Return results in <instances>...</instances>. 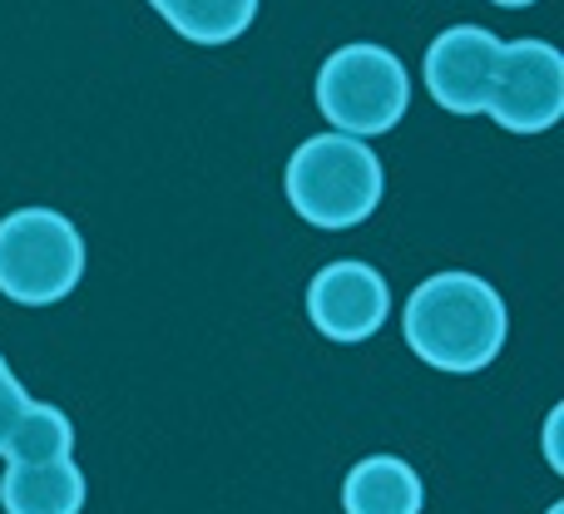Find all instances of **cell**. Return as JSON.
<instances>
[{
	"label": "cell",
	"mask_w": 564,
	"mask_h": 514,
	"mask_svg": "<svg viewBox=\"0 0 564 514\" xmlns=\"http://www.w3.org/2000/svg\"><path fill=\"white\" fill-rule=\"evenodd\" d=\"M510 331L506 297L476 272H436L406 297L401 337L426 367L476 376L500 357Z\"/></svg>",
	"instance_id": "6da1fadb"
},
{
	"label": "cell",
	"mask_w": 564,
	"mask_h": 514,
	"mask_svg": "<svg viewBox=\"0 0 564 514\" xmlns=\"http://www.w3.org/2000/svg\"><path fill=\"white\" fill-rule=\"evenodd\" d=\"M282 194L302 223L341 233V228H357L377 214L381 194H387V174H381V158L367 139L332 129V134H312L292 149Z\"/></svg>",
	"instance_id": "7a4b0ae2"
},
{
	"label": "cell",
	"mask_w": 564,
	"mask_h": 514,
	"mask_svg": "<svg viewBox=\"0 0 564 514\" xmlns=\"http://www.w3.org/2000/svg\"><path fill=\"white\" fill-rule=\"evenodd\" d=\"M317 109L337 134L351 139H381L406 119L411 105V75L387 45H341L317 69Z\"/></svg>",
	"instance_id": "3957f363"
},
{
	"label": "cell",
	"mask_w": 564,
	"mask_h": 514,
	"mask_svg": "<svg viewBox=\"0 0 564 514\" xmlns=\"http://www.w3.org/2000/svg\"><path fill=\"white\" fill-rule=\"evenodd\" d=\"M85 277V238L55 208H15L0 218V297L55 307Z\"/></svg>",
	"instance_id": "277c9868"
},
{
	"label": "cell",
	"mask_w": 564,
	"mask_h": 514,
	"mask_svg": "<svg viewBox=\"0 0 564 514\" xmlns=\"http://www.w3.org/2000/svg\"><path fill=\"white\" fill-rule=\"evenodd\" d=\"M486 114L510 134H545L564 114V55L550 40H510L500 45L496 79H490Z\"/></svg>",
	"instance_id": "5b68a950"
},
{
	"label": "cell",
	"mask_w": 564,
	"mask_h": 514,
	"mask_svg": "<svg viewBox=\"0 0 564 514\" xmlns=\"http://www.w3.org/2000/svg\"><path fill=\"white\" fill-rule=\"evenodd\" d=\"M391 317V287L371 262L341 258L327 262L307 282V321L327 341H367L387 327Z\"/></svg>",
	"instance_id": "8992f818"
},
{
	"label": "cell",
	"mask_w": 564,
	"mask_h": 514,
	"mask_svg": "<svg viewBox=\"0 0 564 514\" xmlns=\"http://www.w3.org/2000/svg\"><path fill=\"white\" fill-rule=\"evenodd\" d=\"M506 40L486 25H451L426 45L421 75L426 89L446 114H486L490 79H496V59Z\"/></svg>",
	"instance_id": "52a82bcc"
},
{
	"label": "cell",
	"mask_w": 564,
	"mask_h": 514,
	"mask_svg": "<svg viewBox=\"0 0 564 514\" xmlns=\"http://www.w3.org/2000/svg\"><path fill=\"white\" fill-rule=\"evenodd\" d=\"M89 500V480L75 456L6 466L0 475V510L6 514H79Z\"/></svg>",
	"instance_id": "ba28073f"
},
{
	"label": "cell",
	"mask_w": 564,
	"mask_h": 514,
	"mask_svg": "<svg viewBox=\"0 0 564 514\" xmlns=\"http://www.w3.org/2000/svg\"><path fill=\"white\" fill-rule=\"evenodd\" d=\"M421 505H426L421 475L401 456H367L341 480L347 514H421Z\"/></svg>",
	"instance_id": "9c48e42d"
},
{
	"label": "cell",
	"mask_w": 564,
	"mask_h": 514,
	"mask_svg": "<svg viewBox=\"0 0 564 514\" xmlns=\"http://www.w3.org/2000/svg\"><path fill=\"white\" fill-rule=\"evenodd\" d=\"M149 6L194 45H234L238 35H248L263 0H149Z\"/></svg>",
	"instance_id": "30bf717a"
},
{
	"label": "cell",
	"mask_w": 564,
	"mask_h": 514,
	"mask_svg": "<svg viewBox=\"0 0 564 514\" xmlns=\"http://www.w3.org/2000/svg\"><path fill=\"white\" fill-rule=\"evenodd\" d=\"M59 456H75V426H69V416L59 406L30 396L25 416H20L15 436L6 446V466H35V460H59Z\"/></svg>",
	"instance_id": "8fae6325"
},
{
	"label": "cell",
	"mask_w": 564,
	"mask_h": 514,
	"mask_svg": "<svg viewBox=\"0 0 564 514\" xmlns=\"http://www.w3.org/2000/svg\"><path fill=\"white\" fill-rule=\"evenodd\" d=\"M25 406H30V391L20 386V376L10 371V361L0 357V456H6L10 436H15L20 416H25Z\"/></svg>",
	"instance_id": "7c38bea8"
},
{
	"label": "cell",
	"mask_w": 564,
	"mask_h": 514,
	"mask_svg": "<svg viewBox=\"0 0 564 514\" xmlns=\"http://www.w3.org/2000/svg\"><path fill=\"white\" fill-rule=\"evenodd\" d=\"M560 416H564V411L555 406V411H550V430H545V450H550V466H555V470H564V456H560V446H555V430H560Z\"/></svg>",
	"instance_id": "4fadbf2b"
},
{
	"label": "cell",
	"mask_w": 564,
	"mask_h": 514,
	"mask_svg": "<svg viewBox=\"0 0 564 514\" xmlns=\"http://www.w3.org/2000/svg\"><path fill=\"white\" fill-rule=\"evenodd\" d=\"M490 6H506V10H520V6H535V0H490Z\"/></svg>",
	"instance_id": "5bb4252c"
},
{
	"label": "cell",
	"mask_w": 564,
	"mask_h": 514,
	"mask_svg": "<svg viewBox=\"0 0 564 514\" xmlns=\"http://www.w3.org/2000/svg\"><path fill=\"white\" fill-rule=\"evenodd\" d=\"M545 514H564V505H550V510H545Z\"/></svg>",
	"instance_id": "9a60e30c"
}]
</instances>
